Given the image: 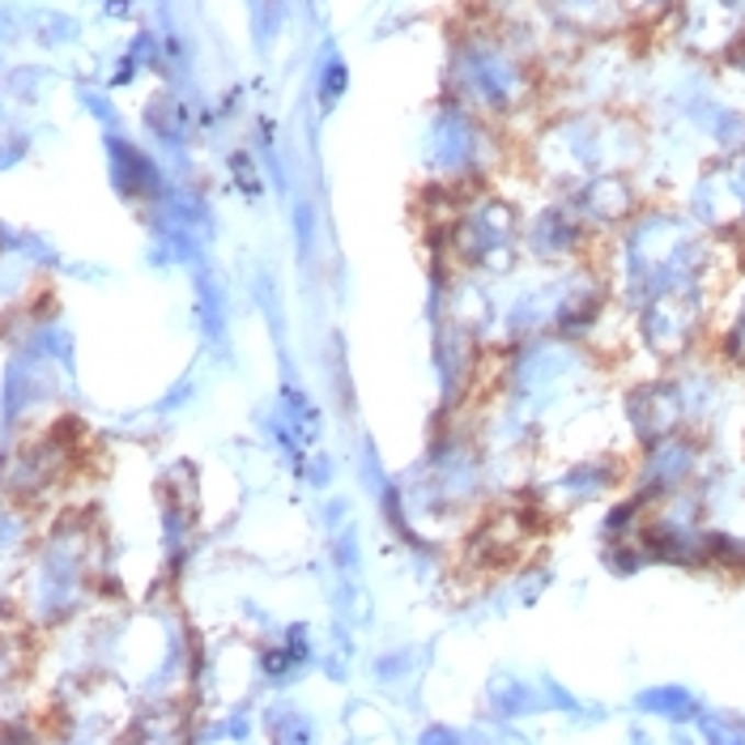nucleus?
I'll return each instance as SVG.
<instances>
[{"label": "nucleus", "instance_id": "f257e3e1", "mask_svg": "<svg viewBox=\"0 0 745 745\" xmlns=\"http://www.w3.org/2000/svg\"><path fill=\"white\" fill-rule=\"evenodd\" d=\"M346 90H350V65H346V56L332 47V43H324L316 56V103L319 111H332V106L346 99Z\"/></svg>", "mask_w": 745, "mask_h": 745}, {"label": "nucleus", "instance_id": "f03ea898", "mask_svg": "<svg viewBox=\"0 0 745 745\" xmlns=\"http://www.w3.org/2000/svg\"><path fill=\"white\" fill-rule=\"evenodd\" d=\"M77 35V22L65 13H38V38L43 43H69Z\"/></svg>", "mask_w": 745, "mask_h": 745}, {"label": "nucleus", "instance_id": "7ed1b4c3", "mask_svg": "<svg viewBox=\"0 0 745 745\" xmlns=\"http://www.w3.org/2000/svg\"><path fill=\"white\" fill-rule=\"evenodd\" d=\"M106 18H133V0H106Z\"/></svg>", "mask_w": 745, "mask_h": 745}]
</instances>
